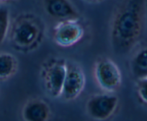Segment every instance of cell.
Masks as SVG:
<instances>
[{
    "label": "cell",
    "mask_w": 147,
    "mask_h": 121,
    "mask_svg": "<svg viewBox=\"0 0 147 121\" xmlns=\"http://www.w3.org/2000/svg\"><path fill=\"white\" fill-rule=\"evenodd\" d=\"M85 35V28L81 19L58 21L53 29V40L62 48H69L78 44Z\"/></svg>",
    "instance_id": "8992f818"
},
{
    "label": "cell",
    "mask_w": 147,
    "mask_h": 121,
    "mask_svg": "<svg viewBox=\"0 0 147 121\" xmlns=\"http://www.w3.org/2000/svg\"><path fill=\"white\" fill-rule=\"evenodd\" d=\"M86 86V75L82 67L77 62L67 61V71L61 98L73 101L79 98Z\"/></svg>",
    "instance_id": "52a82bcc"
},
{
    "label": "cell",
    "mask_w": 147,
    "mask_h": 121,
    "mask_svg": "<svg viewBox=\"0 0 147 121\" xmlns=\"http://www.w3.org/2000/svg\"><path fill=\"white\" fill-rule=\"evenodd\" d=\"M129 69L136 80L147 77V46L136 50L130 60Z\"/></svg>",
    "instance_id": "30bf717a"
},
{
    "label": "cell",
    "mask_w": 147,
    "mask_h": 121,
    "mask_svg": "<svg viewBox=\"0 0 147 121\" xmlns=\"http://www.w3.org/2000/svg\"><path fill=\"white\" fill-rule=\"evenodd\" d=\"M67 71V61L59 57H52L44 62L41 76L44 89L52 98H60Z\"/></svg>",
    "instance_id": "277c9868"
},
{
    "label": "cell",
    "mask_w": 147,
    "mask_h": 121,
    "mask_svg": "<svg viewBox=\"0 0 147 121\" xmlns=\"http://www.w3.org/2000/svg\"><path fill=\"white\" fill-rule=\"evenodd\" d=\"M51 108L41 98H32L24 103L21 116L25 121H47L51 117Z\"/></svg>",
    "instance_id": "9c48e42d"
},
{
    "label": "cell",
    "mask_w": 147,
    "mask_h": 121,
    "mask_svg": "<svg viewBox=\"0 0 147 121\" xmlns=\"http://www.w3.org/2000/svg\"><path fill=\"white\" fill-rule=\"evenodd\" d=\"M19 69L18 59L12 53L0 52V82L10 80Z\"/></svg>",
    "instance_id": "8fae6325"
},
{
    "label": "cell",
    "mask_w": 147,
    "mask_h": 121,
    "mask_svg": "<svg viewBox=\"0 0 147 121\" xmlns=\"http://www.w3.org/2000/svg\"><path fill=\"white\" fill-rule=\"evenodd\" d=\"M136 80V91L137 96L139 100L147 106V77Z\"/></svg>",
    "instance_id": "4fadbf2b"
},
{
    "label": "cell",
    "mask_w": 147,
    "mask_h": 121,
    "mask_svg": "<svg viewBox=\"0 0 147 121\" xmlns=\"http://www.w3.org/2000/svg\"><path fill=\"white\" fill-rule=\"evenodd\" d=\"M45 12L52 19L58 21L81 19V15L71 0H43Z\"/></svg>",
    "instance_id": "ba28073f"
},
{
    "label": "cell",
    "mask_w": 147,
    "mask_h": 121,
    "mask_svg": "<svg viewBox=\"0 0 147 121\" xmlns=\"http://www.w3.org/2000/svg\"><path fill=\"white\" fill-rule=\"evenodd\" d=\"M120 99L115 93L103 92L90 96L85 105V110L90 118L95 120H107L118 111Z\"/></svg>",
    "instance_id": "5b68a950"
},
{
    "label": "cell",
    "mask_w": 147,
    "mask_h": 121,
    "mask_svg": "<svg viewBox=\"0 0 147 121\" xmlns=\"http://www.w3.org/2000/svg\"><path fill=\"white\" fill-rule=\"evenodd\" d=\"M94 82L103 92L115 93L121 88L123 76L119 66L109 57H102L94 62L92 67Z\"/></svg>",
    "instance_id": "3957f363"
},
{
    "label": "cell",
    "mask_w": 147,
    "mask_h": 121,
    "mask_svg": "<svg viewBox=\"0 0 147 121\" xmlns=\"http://www.w3.org/2000/svg\"><path fill=\"white\" fill-rule=\"evenodd\" d=\"M84 1L90 4H100L105 0H84Z\"/></svg>",
    "instance_id": "5bb4252c"
},
{
    "label": "cell",
    "mask_w": 147,
    "mask_h": 121,
    "mask_svg": "<svg viewBox=\"0 0 147 121\" xmlns=\"http://www.w3.org/2000/svg\"><path fill=\"white\" fill-rule=\"evenodd\" d=\"M46 34V25L36 15L24 12L11 22L8 38L18 52L28 53L38 48Z\"/></svg>",
    "instance_id": "7a4b0ae2"
},
{
    "label": "cell",
    "mask_w": 147,
    "mask_h": 121,
    "mask_svg": "<svg viewBox=\"0 0 147 121\" xmlns=\"http://www.w3.org/2000/svg\"><path fill=\"white\" fill-rule=\"evenodd\" d=\"M10 11L7 7L0 5V46L8 37L11 25Z\"/></svg>",
    "instance_id": "7c38bea8"
},
{
    "label": "cell",
    "mask_w": 147,
    "mask_h": 121,
    "mask_svg": "<svg viewBox=\"0 0 147 121\" xmlns=\"http://www.w3.org/2000/svg\"><path fill=\"white\" fill-rule=\"evenodd\" d=\"M147 24V0H121L113 12L109 39L114 53H129L144 37Z\"/></svg>",
    "instance_id": "6da1fadb"
},
{
    "label": "cell",
    "mask_w": 147,
    "mask_h": 121,
    "mask_svg": "<svg viewBox=\"0 0 147 121\" xmlns=\"http://www.w3.org/2000/svg\"><path fill=\"white\" fill-rule=\"evenodd\" d=\"M8 1H10V0H0V5H2V4L5 3V2H8Z\"/></svg>",
    "instance_id": "9a60e30c"
}]
</instances>
